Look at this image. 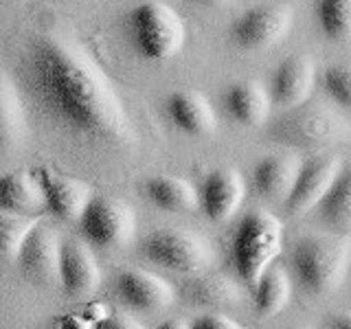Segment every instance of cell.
Segmentation results:
<instances>
[{"label":"cell","instance_id":"16","mask_svg":"<svg viewBox=\"0 0 351 329\" xmlns=\"http://www.w3.org/2000/svg\"><path fill=\"white\" fill-rule=\"evenodd\" d=\"M162 108L169 123L189 136H208L217 127L215 110L200 93L176 90L165 99Z\"/></svg>","mask_w":351,"mask_h":329},{"label":"cell","instance_id":"12","mask_svg":"<svg viewBox=\"0 0 351 329\" xmlns=\"http://www.w3.org/2000/svg\"><path fill=\"white\" fill-rule=\"evenodd\" d=\"M244 180L239 171L219 167L208 171L197 186V206L211 222H226L244 202Z\"/></svg>","mask_w":351,"mask_h":329},{"label":"cell","instance_id":"6","mask_svg":"<svg viewBox=\"0 0 351 329\" xmlns=\"http://www.w3.org/2000/svg\"><path fill=\"white\" fill-rule=\"evenodd\" d=\"M138 255L154 266L180 274H197L213 261L206 239L186 228L154 230L141 239Z\"/></svg>","mask_w":351,"mask_h":329},{"label":"cell","instance_id":"24","mask_svg":"<svg viewBox=\"0 0 351 329\" xmlns=\"http://www.w3.org/2000/svg\"><path fill=\"white\" fill-rule=\"evenodd\" d=\"M290 296H292L290 277L281 266H277V263H272V266L263 272L257 288L252 290V301H255V310L259 316L279 314L283 307L290 303Z\"/></svg>","mask_w":351,"mask_h":329},{"label":"cell","instance_id":"26","mask_svg":"<svg viewBox=\"0 0 351 329\" xmlns=\"http://www.w3.org/2000/svg\"><path fill=\"white\" fill-rule=\"evenodd\" d=\"M40 222L38 217H27L9 211H0V252L7 263L18 261V255L29 233Z\"/></svg>","mask_w":351,"mask_h":329},{"label":"cell","instance_id":"11","mask_svg":"<svg viewBox=\"0 0 351 329\" xmlns=\"http://www.w3.org/2000/svg\"><path fill=\"white\" fill-rule=\"evenodd\" d=\"M60 257H62L60 235L49 224L38 222L20 250L18 266L29 281L49 285L53 281H60Z\"/></svg>","mask_w":351,"mask_h":329},{"label":"cell","instance_id":"4","mask_svg":"<svg viewBox=\"0 0 351 329\" xmlns=\"http://www.w3.org/2000/svg\"><path fill=\"white\" fill-rule=\"evenodd\" d=\"M125 36L141 60L169 62L182 51L186 29L169 5L147 0L125 14Z\"/></svg>","mask_w":351,"mask_h":329},{"label":"cell","instance_id":"8","mask_svg":"<svg viewBox=\"0 0 351 329\" xmlns=\"http://www.w3.org/2000/svg\"><path fill=\"white\" fill-rule=\"evenodd\" d=\"M292 29V11L285 5H259L244 11L228 29L237 49L261 51L283 42Z\"/></svg>","mask_w":351,"mask_h":329},{"label":"cell","instance_id":"10","mask_svg":"<svg viewBox=\"0 0 351 329\" xmlns=\"http://www.w3.org/2000/svg\"><path fill=\"white\" fill-rule=\"evenodd\" d=\"M60 283L75 301H84L93 296L101 283V270L93 248L82 239H62V257H60Z\"/></svg>","mask_w":351,"mask_h":329},{"label":"cell","instance_id":"2","mask_svg":"<svg viewBox=\"0 0 351 329\" xmlns=\"http://www.w3.org/2000/svg\"><path fill=\"white\" fill-rule=\"evenodd\" d=\"M351 263V239L343 235H305L294 241L290 270L310 296H327L343 285Z\"/></svg>","mask_w":351,"mask_h":329},{"label":"cell","instance_id":"7","mask_svg":"<svg viewBox=\"0 0 351 329\" xmlns=\"http://www.w3.org/2000/svg\"><path fill=\"white\" fill-rule=\"evenodd\" d=\"M80 235L90 246L119 248L125 246L134 237L136 213L128 202L110 195H95L86 206L80 222Z\"/></svg>","mask_w":351,"mask_h":329},{"label":"cell","instance_id":"13","mask_svg":"<svg viewBox=\"0 0 351 329\" xmlns=\"http://www.w3.org/2000/svg\"><path fill=\"white\" fill-rule=\"evenodd\" d=\"M114 292L121 303L128 305L130 310L145 314L160 312L176 299L171 283L141 268H128L119 272L114 279Z\"/></svg>","mask_w":351,"mask_h":329},{"label":"cell","instance_id":"9","mask_svg":"<svg viewBox=\"0 0 351 329\" xmlns=\"http://www.w3.org/2000/svg\"><path fill=\"white\" fill-rule=\"evenodd\" d=\"M343 167L345 164L340 156H329V154H321V156L301 162L296 182L283 202L288 215H303L307 211H314L327 195V191L332 189V184L338 178V173L343 171Z\"/></svg>","mask_w":351,"mask_h":329},{"label":"cell","instance_id":"21","mask_svg":"<svg viewBox=\"0 0 351 329\" xmlns=\"http://www.w3.org/2000/svg\"><path fill=\"white\" fill-rule=\"evenodd\" d=\"M143 193L154 206L167 213H184L197 206L195 186L173 175H154L143 182Z\"/></svg>","mask_w":351,"mask_h":329},{"label":"cell","instance_id":"15","mask_svg":"<svg viewBox=\"0 0 351 329\" xmlns=\"http://www.w3.org/2000/svg\"><path fill=\"white\" fill-rule=\"evenodd\" d=\"M314 88V66L307 58L294 55L283 60L272 73L270 80V99L272 106L281 110H290L305 103Z\"/></svg>","mask_w":351,"mask_h":329},{"label":"cell","instance_id":"3","mask_svg":"<svg viewBox=\"0 0 351 329\" xmlns=\"http://www.w3.org/2000/svg\"><path fill=\"white\" fill-rule=\"evenodd\" d=\"M283 250V224L268 211H248L230 237V266L252 292Z\"/></svg>","mask_w":351,"mask_h":329},{"label":"cell","instance_id":"31","mask_svg":"<svg viewBox=\"0 0 351 329\" xmlns=\"http://www.w3.org/2000/svg\"><path fill=\"white\" fill-rule=\"evenodd\" d=\"M156 329H189V325L180 321V318H167V321H162Z\"/></svg>","mask_w":351,"mask_h":329},{"label":"cell","instance_id":"5","mask_svg":"<svg viewBox=\"0 0 351 329\" xmlns=\"http://www.w3.org/2000/svg\"><path fill=\"white\" fill-rule=\"evenodd\" d=\"M266 134L272 143L283 147L323 149L343 143L349 136V125L336 110L305 101L274 117Z\"/></svg>","mask_w":351,"mask_h":329},{"label":"cell","instance_id":"30","mask_svg":"<svg viewBox=\"0 0 351 329\" xmlns=\"http://www.w3.org/2000/svg\"><path fill=\"white\" fill-rule=\"evenodd\" d=\"M329 325H332V329H351V312L336 314Z\"/></svg>","mask_w":351,"mask_h":329},{"label":"cell","instance_id":"17","mask_svg":"<svg viewBox=\"0 0 351 329\" xmlns=\"http://www.w3.org/2000/svg\"><path fill=\"white\" fill-rule=\"evenodd\" d=\"M180 299L189 307H204V310H226L235 307L244 299V292L230 277L222 272L193 274L180 288Z\"/></svg>","mask_w":351,"mask_h":329},{"label":"cell","instance_id":"18","mask_svg":"<svg viewBox=\"0 0 351 329\" xmlns=\"http://www.w3.org/2000/svg\"><path fill=\"white\" fill-rule=\"evenodd\" d=\"M226 114L239 125L246 127H259L268 121L272 99L270 90L263 88L259 82H235L226 88L222 97Z\"/></svg>","mask_w":351,"mask_h":329},{"label":"cell","instance_id":"19","mask_svg":"<svg viewBox=\"0 0 351 329\" xmlns=\"http://www.w3.org/2000/svg\"><path fill=\"white\" fill-rule=\"evenodd\" d=\"M0 208L9 213L38 217L49 213L47 197L36 171H11L0 180Z\"/></svg>","mask_w":351,"mask_h":329},{"label":"cell","instance_id":"20","mask_svg":"<svg viewBox=\"0 0 351 329\" xmlns=\"http://www.w3.org/2000/svg\"><path fill=\"white\" fill-rule=\"evenodd\" d=\"M301 162L292 156H268L252 169V189L270 202H285L299 175Z\"/></svg>","mask_w":351,"mask_h":329},{"label":"cell","instance_id":"1","mask_svg":"<svg viewBox=\"0 0 351 329\" xmlns=\"http://www.w3.org/2000/svg\"><path fill=\"white\" fill-rule=\"evenodd\" d=\"M20 69L29 97L69 134L108 147L134 141L114 84L77 42L38 33L22 53Z\"/></svg>","mask_w":351,"mask_h":329},{"label":"cell","instance_id":"32","mask_svg":"<svg viewBox=\"0 0 351 329\" xmlns=\"http://www.w3.org/2000/svg\"><path fill=\"white\" fill-rule=\"evenodd\" d=\"M191 3L202 5V7H224L230 3V0H191Z\"/></svg>","mask_w":351,"mask_h":329},{"label":"cell","instance_id":"14","mask_svg":"<svg viewBox=\"0 0 351 329\" xmlns=\"http://www.w3.org/2000/svg\"><path fill=\"white\" fill-rule=\"evenodd\" d=\"M36 175L47 197L49 213L62 222H80L86 206L95 197L93 186L77 178H66L51 169H36Z\"/></svg>","mask_w":351,"mask_h":329},{"label":"cell","instance_id":"27","mask_svg":"<svg viewBox=\"0 0 351 329\" xmlns=\"http://www.w3.org/2000/svg\"><path fill=\"white\" fill-rule=\"evenodd\" d=\"M321 88L334 103L351 108V62L327 66L321 75Z\"/></svg>","mask_w":351,"mask_h":329},{"label":"cell","instance_id":"23","mask_svg":"<svg viewBox=\"0 0 351 329\" xmlns=\"http://www.w3.org/2000/svg\"><path fill=\"white\" fill-rule=\"evenodd\" d=\"M0 123H3V149L11 151L20 147L27 136V119L22 110L20 95L16 90V84L11 82L9 75H3L0 82Z\"/></svg>","mask_w":351,"mask_h":329},{"label":"cell","instance_id":"29","mask_svg":"<svg viewBox=\"0 0 351 329\" xmlns=\"http://www.w3.org/2000/svg\"><path fill=\"white\" fill-rule=\"evenodd\" d=\"M95 329H145V327H143L138 321H134L132 316L114 314V316H108L106 321H101Z\"/></svg>","mask_w":351,"mask_h":329},{"label":"cell","instance_id":"28","mask_svg":"<svg viewBox=\"0 0 351 329\" xmlns=\"http://www.w3.org/2000/svg\"><path fill=\"white\" fill-rule=\"evenodd\" d=\"M189 329H246L241 323H237L235 318H230L228 314L222 312H208L197 316L195 321L189 325Z\"/></svg>","mask_w":351,"mask_h":329},{"label":"cell","instance_id":"25","mask_svg":"<svg viewBox=\"0 0 351 329\" xmlns=\"http://www.w3.org/2000/svg\"><path fill=\"white\" fill-rule=\"evenodd\" d=\"M314 20L327 40H351V0H314Z\"/></svg>","mask_w":351,"mask_h":329},{"label":"cell","instance_id":"22","mask_svg":"<svg viewBox=\"0 0 351 329\" xmlns=\"http://www.w3.org/2000/svg\"><path fill=\"white\" fill-rule=\"evenodd\" d=\"M314 211L318 222L327 228L338 230V233L351 230V164H345L334 180L332 189L327 191Z\"/></svg>","mask_w":351,"mask_h":329}]
</instances>
